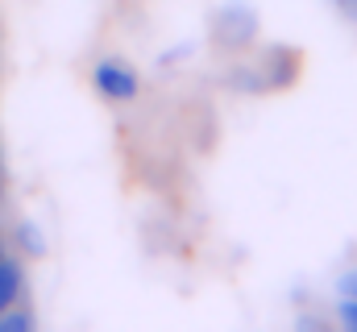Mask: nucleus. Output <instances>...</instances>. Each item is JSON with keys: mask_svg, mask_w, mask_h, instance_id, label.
<instances>
[{"mask_svg": "<svg viewBox=\"0 0 357 332\" xmlns=\"http://www.w3.org/2000/svg\"><path fill=\"white\" fill-rule=\"evenodd\" d=\"M21 295H25V266H21V257L4 253L0 257V312L21 303Z\"/></svg>", "mask_w": 357, "mask_h": 332, "instance_id": "f03ea898", "label": "nucleus"}, {"mask_svg": "<svg viewBox=\"0 0 357 332\" xmlns=\"http://www.w3.org/2000/svg\"><path fill=\"white\" fill-rule=\"evenodd\" d=\"M91 87H96L100 100H108V104H129V100H137L142 80H137V71H133L125 59H100V63L91 67Z\"/></svg>", "mask_w": 357, "mask_h": 332, "instance_id": "f257e3e1", "label": "nucleus"}, {"mask_svg": "<svg viewBox=\"0 0 357 332\" xmlns=\"http://www.w3.org/2000/svg\"><path fill=\"white\" fill-rule=\"evenodd\" d=\"M0 332H33V312L25 303H13L0 312Z\"/></svg>", "mask_w": 357, "mask_h": 332, "instance_id": "20e7f679", "label": "nucleus"}, {"mask_svg": "<svg viewBox=\"0 0 357 332\" xmlns=\"http://www.w3.org/2000/svg\"><path fill=\"white\" fill-rule=\"evenodd\" d=\"M341 4H345V8H349V13L357 17V0H341Z\"/></svg>", "mask_w": 357, "mask_h": 332, "instance_id": "6e6552de", "label": "nucleus"}, {"mask_svg": "<svg viewBox=\"0 0 357 332\" xmlns=\"http://www.w3.org/2000/svg\"><path fill=\"white\" fill-rule=\"evenodd\" d=\"M13 246L21 249V257H46V237H42V229L33 225V220H17L13 225Z\"/></svg>", "mask_w": 357, "mask_h": 332, "instance_id": "7ed1b4c3", "label": "nucleus"}, {"mask_svg": "<svg viewBox=\"0 0 357 332\" xmlns=\"http://www.w3.org/2000/svg\"><path fill=\"white\" fill-rule=\"evenodd\" d=\"M8 253V237H4V229H0V257Z\"/></svg>", "mask_w": 357, "mask_h": 332, "instance_id": "0eeeda50", "label": "nucleus"}, {"mask_svg": "<svg viewBox=\"0 0 357 332\" xmlns=\"http://www.w3.org/2000/svg\"><path fill=\"white\" fill-rule=\"evenodd\" d=\"M0 191H4V158H0Z\"/></svg>", "mask_w": 357, "mask_h": 332, "instance_id": "1a4fd4ad", "label": "nucleus"}, {"mask_svg": "<svg viewBox=\"0 0 357 332\" xmlns=\"http://www.w3.org/2000/svg\"><path fill=\"white\" fill-rule=\"evenodd\" d=\"M337 320L349 332H357V299H341V303H337Z\"/></svg>", "mask_w": 357, "mask_h": 332, "instance_id": "423d86ee", "label": "nucleus"}, {"mask_svg": "<svg viewBox=\"0 0 357 332\" xmlns=\"http://www.w3.org/2000/svg\"><path fill=\"white\" fill-rule=\"evenodd\" d=\"M337 295H341V299H357V266H349V270L337 278Z\"/></svg>", "mask_w": 357, "mask_h": 332, "instance_id": "39448f33", "label": "nucleus"}]
</instances>
